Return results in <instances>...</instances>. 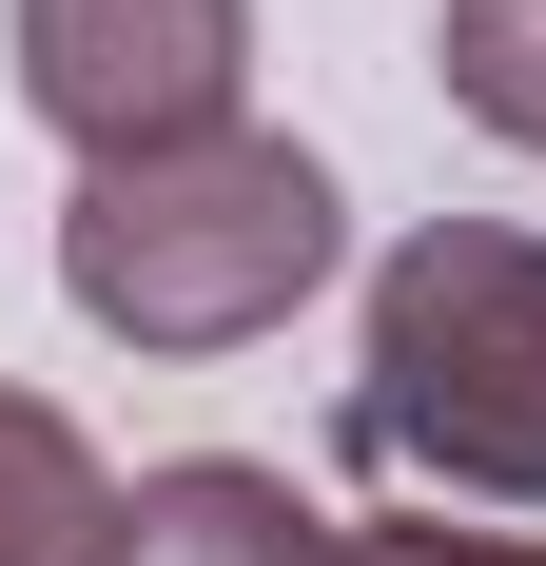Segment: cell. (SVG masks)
Returning a JSON list of instances; mask_svg holds the SVG:
<instances>
[{"label":"cell","instance_id":"obj_4","mask_svg":"<svg viewBox=\"0 0 546 566\" xmlns=\"http://www.w3.org/2000/svg\"><path fill=\"white\" fill-rule=\"evenodd\" d=\"M117 566H371V547H351L293 469H254V450H176V469H137Z\"/></svg>","mask_w":546,"mask_h":566},{"label":"cell","instance_id":"obj_1","mask_svg":"<svg viewBox=\"0 0 546 566\" xmlns=\"http://www.w3.org/2000/svg\"><path fill=\"white\" fill-rule=\"evenodd\" d=\"M332 254H351V196H332V157L273 137V117L98 157L59 196V293H78V333H117V352H254V333H293L332 293Z\"/></svg>","mask_w":546,"mask_h":566},{"label":"cell","instance_id":"obj_3","mask_svg":"<svg viewBox=\"0 0 546 566\" xmlns=\"http://www.w3.org/2000/svg\"><path fill=\"white\" fill-rule=\"evenodd\" d=\"M0 78L59 157H157L254 98V0H0Z\"/></svg>","mask_w":546,"mask_h":566},{"label":"cell","instance_id":"obj_6","mask_svg":"<svg viewBox=\"0 0 546 566\" xmlns=\"http://www.w3.org/2000/svg\"><path fill=\"white\" fill-rule=\"evenodd\" d=\"M430 78H449L469 137L546 157V0H449V20H430Z\"/></svg>","mask_w":546,"mask_h":566},{"label":"cell","instance_id":"obj_2","mask_svg":"<svg viewBox=\"0 0 546 566\" xmlns=\"http://www.w3.org/2000/svg\"><path fill=\"white\" fill-rule=\"evenodd\" d=\"M351 469H410L430 509H546V234L410 216L351 313Z\"/></svg>","mask_w":546,"mask_h":566},{"label":"cell","instance_id":"obj_7","mask_svg":"<svg viewBox=\"0 0 546 566\" xmlns=\"http://www.w3.org/2000/svg\"><path fill=\"white\" fill-rule=\"evenodd\" d=\"M371 566H546V527H449V509H390V527H351Z\"/></svg>","mask_w":546,"mask_h":566},{"label":"cell","instance_id":"obj_5","mask_svg":"<svg viewBox=\"0 0 546 566\" xmlns=\"http://www.w3.org/2000/svg\"><path fill=\"white\" fill-rule=\"evenodd\" d=\"M117 509L137 489L98 469V430L59 391H0V566H117Z\"/></svg>","mask_w":546,"mask_h":566}]
</instances>
